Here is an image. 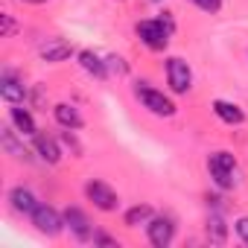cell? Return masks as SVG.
<instances>
[{
  "mask_svg": "<svg viewBox=\"0 0 248 248\" xmlns=\"http://www.w3.org/2000/svg\"><path fill=\"white\" fill-rule=\"evenodd\" d=\"M32 149H35V155L44 161V164H59L62 161V146H59V140L56 138H50V135H35L32 138Z\"/></svg>",
  "mask_w": 248,
  "mask_h": 248,
  "instance_id": "30bf717a",
  "label": "cell"
},
{
  "mask_svg": "<svg viewBox=\"0 0 248 248\" xmlns=\"http://www.w3.org/2000/svg\"><path fill=\"white\" fill-rule=\"evenodd\" d=\"M108 67H111V70H117V73H126V70H129L126 64H123V59H120V56H111V59H108Z\"/></svg>",
  "mask_w": 248,
  "mask_h": 248,
  "instance_id": "cb8c5ba5",
  "label": "cell"
},
{
  "mask_svg": "<svg viewBox=\"0 0 248 248\" xmlns=\"http://www.w3.org/2000/svg\"><path fill=\"white\" fill-rule=\"evenodd\" d=\"M85 199H88L96 210H102V213H114V210L120 207V196H117L105 181H96V178H91V181L85 184Z\"/></svg>",
  "mask_w": 248,
  "mask_h": 248,
  "instance_id": "277c9868",
  "label": "cell"
},
{
  "mask_svg": "<svg viewBox=\"0 0 248 248\" xmlns=\"http://www.w3.org/2000/svg\"><path fill=\"white\" fill-rule=\"evenodd\" d=\"M53 117H56V123L62 129H70V132H76V129H82V114L76 111V105H70V102H59L56 108H53Z\"/></svg>",
  "mask_w": 248,
  "mask_h": 248,
  "instance_id": "4fadbf2b",
  "label": "cell"
},
{
  "mask_svg": "<svg viewBox=\"0 0 248 248\" xmlns=\"http://www.w3.org/2000/svg\"><path fill=\"white\" fill-rule=\"evenodd\" d=\"M155 3H161V0H155Z\"/></svg>",
  "mask_w": 248,
  "mask_h": 248,
  "instance_id": "484cf974",
  "label": "cell"
},
{
  "mask_svg": "<svg viewBox=\"0 0 248 248\" xmlns=\"http://www.w3.org/2000/svg\"><path fill=\"white\" fill-rule=\"evenodd\" d=\"M0 21H3V27H0V38H9V35L15 32V21H12V15H0Z\"/></svg>",
  "mask_w": 248,
  "mask_h": 248,
  "instance_id": "7402d4cb",
  "label": "cell"
},
{
  "mask_svg": "<svg viewBox=\"0 0 248 248\" xmlns=\"http://www.w3.org/2000/svg\"><path fill=\"white\" fill-rule=\"evenodd\" d=\"M30 219H32L35 231L44 233V236H59V233L64 231V216H62L56 207H50V204H38Z\"/></svg>",
  "mask_w": 248,
  "mask_h": 248,
  "instance_id": "5b68a950",
  "label": "cell"
},
{
  "mask_svg": "<svg viewBox=\"0 0 248 248\" xmlns=\"http://www.w3.org/2000/svg\"><path fill=\"white\" fill-rule=\"evenodd\" d=\"M62 216H64V228H70V233H73L79 242H91V239H93V233H96V231H93L91 219H88L79 207H67Z\"/></svg>",
  "mask_w": 248,
  "mask_h": 248,
  "instance_id": "ba28073f",
  "label": "cell"
},
{
  "mask_svg": "<svg viewBox=\"0 0 248 248\" xmlns=\"http://www.w3.org/2000/svg\"><path fill=\"white\" fill-rule=\"evenodd\" d=\"M207 170L210 178L219 190H231L233 187V172H236V158L231 152H213L207 158Z\"/></svg>",
  "mask_w": 248,
  "mask_h": 248,
  "instance_id": "3957f363",
  "label": "cell"
},
{
  "mask_svg": "<svg viewBox=\"0 0 248 248\" xmlns=\"http://www.w3.org/2000/svg\"><path fill=\"white\" fill-rule=\"evenodd\" d=\"M172 30H175V24L170 18H149V21H140L138 24V38L149 50H167Z\"/></svg>",
  "mask_w": 248,
  "mask_h": 248,
  "instance_id": "6da1fadb",
  "label": "cell"
},
{
  "mask_svg": "<svg viewBox=\"0 0 248 248\" xmlns=\"http://www.w3.org/2000/svg\"><path fill=\"white\" fill-rule=\"evenodd\" d=\"M167 82H170V91L172 93H187L193 88V70H190V64L184 59L172 56L167 62Z\"/></svg>",
  "mask_w": 248,
  "mask_h": 248,
  "instance_id": "8992f818",
  "label": "cell"
},
{
  "mask_svg": "<svg viewBox=\"0 0 248 248\" xmlns=\"http://www.w3.org/2000/svg\"><path fill=\"white\" fill-rule=\"evenodd\" d=\"M135 96H138V102H140L149 114H155V117H172V114H175V102H172L164 91L152 88L149 82H135Z\"/></svg>",
  "mask_w": 248,
  "mask_h": 248,
  "instance_id": "7a4b0ae2",
  "label": "cell"
},
{
  "mask_svg": "<svg viewBox=\"0 0 248 248\" xmlns=\"http://www.w3.org/2000/svg\"><path fill=\"white\" fill-rule=\"evenodd\" d=\"M207 236H210V242H219V245L228 239V225L222 222L219 213H210V219H207Z\"/></svg>",
  "mask_w": 248,
  "mask_h": 248,
  "instance_id": "ac0fdd59",
  "label": "cell"
},
{
  "mask_svg": "<svg viewBox=\"0 0 248 248\" xmlns=\"http://www.w3.org/2000/svg\"><path fill=\"white\" fill-rule=\"evenodd\" d=\"M91 242H93V245H120L114 236H108V233H99V231L93 233V239H91Z\"/></svg>",
  "mask_w": 248,
  "mask_h": 248,
  "instance_id": "603a6c76",
  "label": "cell"
},
{
  "mask_svg": "<svg viewBox=\"0 0 248 248\" xmlns=\"http://www.w3.org/2000/svg\"><path fill=\"white\" fill-rule=\"evenodd\" d=\"M0 140H3V149H6V152L15 158V161H24V158H27V149H24V146L15 140V132H12V129H3Z\"/></svg>",
  "mask_w": 248,
  "mask_h": 248,
  "instance_id": "d6986e66",
  "label": "cell"
},
{
  "mask_svg": "<svg viewBox=\"0 0 248 248\" xmlns=\"http://www.w3.org/2000/svg\"><path fill=\"white\" fill-rule=\"evenodd\" d=\"M24 3H47V0H24Z\"/></svg>",
  "mask_w": 248,
  "mask_h": 248,
  "instance_id": "d4e9b609",
  "label": "cell"
},
{
  "mask_svg": "<svg viewBox=\"0 0 248 248\" xmlns=\"http://www.w3.org/2000/svg\"><path fill=\"white\" fill-rule=\"evenodd\" d=\"M152 216H155V210L149 204H135L132 210H126V225L129 228H140V225H149Z\"/></svg>",
  "mask_w": 248,
  "mask_h": 248,
  "instance_id": "e0dca14e",
  "label": "cell"
},
{
  "mask_svg": "<svg viewBox=\"0 0 248 248\" xmlns=\"http://www.w3.org/2000/svg\"><path fill=\"white\" fill-rule=\"evenodd\" d=\"M41 202L35 199V193L30 187H12L9 190V207L15 213H24V216H32V210L38 207Z\"/></svg>",
  "mask_w": 248,
  "mask_h": 248,
  "instance_id": "8fae6325",
  "label": "cell"
},
{
  "mask_svg": "<svg viewBox=\"0 0 248 248\" xmlns=\"http://www.w3.org/2000/svg\"><path fill=\"white\" fill-rule=\"evenodd\" d=\"M38 56H41L47 64H59V62H64V59L73 56V47H70L64 38H47V41L38 47Z\"/></svg>",
  "mask_w": 248,
  "mask_h": 248,
  "instance_id": "9c48e42d",
  "label": "cell"
},
{
  "mask_svg": "<svg viewBox=\"0 0 248 248\" xmlns=\"http://www.w3.org/2000/svg\"><path fill=\"white\" fill-rule=\"evenodd\" d=\"M79 64H82V70L85 73H91V76H96V79H105V73H108V62H102L96 53H91V50H82L79 53Z\"/></svg>",
  "mask_w": 248,
  "mask_h": 248,
  "instance_id": "2e32d148",
  "label": "cell"
},
{
  "mask_svg": "<svg viewBox=\"0 0 248 248\" xmlns=\"http://www.w3.org/2000/svg\"><path fill=\"white\" fill-rule=\"evenodd\" d=\"M213 114L222 123H228V126H242L245 123V111L236 102H228V99H213Z\"/></svg>",
  "mask_w": 248,
  "mask_h": 248,
  "instance_id": "7c38bea8",
  "label": "cell"
},
{
  "mask_svg": "<svg viewBox=\"0 0 248 248\" xmlns=\"http://www.w3.org/2000/svg\"><path fill=\"white\" fill-rule=\"evenodd\" d=\"M146 236L155 248H167L175 239V222L170 216H152L149 225H146Z\"/></svg>",
  "mask_w": 248,
  "mask_h": 248,
  "instance_id": "52a82bcc",
  "label": "cell"
},
{
  "mask_svg": "<svg viewBox=\"0 0 248 248\" xmlns=\"http://www.w3.org/2000/svg\"><path fill=\"white\" fill-rule=\"evenodd\" d=\"M0 96H3L6 102H12V105H18V102L27 99V85L21 79H15V76L6 73L3 79H0Z\"/></svg>",
  "mask_w": 248,
  "mask_h": 248,
  "instance_id": "9a60e30c",
  "label": "cell"
},
{
  "mask_svg": "<svg viewBox=\"0 0 248 248\" xmlns=\"http://www.w3.org/2000/svg\"><path fill=\"white\" fill-rule=\"evenodd\" d=\"M233 231H236V236L248 245V216H239V219L233 222Z\"/></svg>",
  "mask_w": 248,
  "mask_h": 248,
  "instance_id": "44dd1931",
  "label": "cell"
},
{
  "mask_svg": "<svg viewBox=\"0 0 248 248\" xmlns=\"http://www.w3.org/2000/svg\"><path fill=\"white\" fill-rule=\"evenodd\" d=\"M193 3H196L202 12H210V15H216V12L222 9V0H193Z\"/></svg>",
  "mask_w": 248,
  "mask_h": 248,
  "instance_id": "ffe728a7",
  "label": "cell"
},
{
  "mask_svg": "<svg viewBox=\"0 0 248 248\" xmlns=\"http://www.w3.org/2000/svg\"><path fill=\"white\" fill-rule=\"evenodd\" d=\"M9 120H12V126L21 132V138H35V135H38V129H35V117H32L27 108H21V102H18L15 108H9Z\"/></svg>",
  "mask_w": 248,
  "mask_h": 248,
  "instance_id": "5bb4252c",
  "label": "cell"
}]
</instances>
